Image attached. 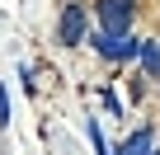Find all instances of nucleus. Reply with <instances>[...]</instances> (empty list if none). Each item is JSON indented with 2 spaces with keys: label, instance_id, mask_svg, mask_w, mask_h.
I'll list each match as a JSON object with an SVG mask.
<instances>
[{
  "label": "nucleus",
  "instance_id": "nucleus-6",
  "mask_svg": "<svg viewBox=\"0 0 160 155\" xmlns=\"http://www.w3.org/2000/svg\"><path fill=\"white\" fill-rule=\"evenodd\" d=\"M85 132H90V146H94L99 155H108V146H104V136H99V127H94V122H85Z\"/></svg>",
  "mask_w": 160,
  "mask_h": 155
},
{
  "label": "nucleus",
  "instance_id": "nucleus-1",
  "mask_svg": "<svg viewBox=\"0 0 160 155\" xmlns=\"http://www.w3.org/2000/svg\"><path fill=\"white\" fill-rule=\"evenodd\" d=\"M94 14H99V33L104 38H127L132 0H94Z\"/></svg>",
  "mask_w": 160,
  "mask_h": 155
},
{
  "label": "nucleus",
  "instance_id": "nucleus-2",
  "mask_svg": "<svg viewBox=\"0 0 160 155\" xmlns=\"http://www.w3.org/2000/svg\"><path fill=\"white\" fill-rule=\"evenodd\" d=\"M90 42H94V52L108 56V61H132V56H141V47H146V42H137V38H104V33H94Z\"/></svg>",
  "mask_w": 160,
  "mask_h": 155
},
{
  "label": "nucleus",
  "instance_id": "nucleus-4",
  "mask_svg": "<svg viewBox=\"0 0 160 155\" xmlns=\"http://www.w3.org/2000/svg\"><path fill=\"white\" fill-rule=\"evenodd\" d=\"M118 155H155V136H151V127H141V132H132L122 146H118Z\"/></svg>",
  "mask_w": 160,
  "mask_h": 155
},
{
  "label": "nucleus",
  "instance_id": "nucleus-5",
  "mask_svg": "<svg viewBox=\"0 0 160 155\" xmlns=\"http://www.w3.org/2000/svg\"><path fill=\"white\" fill-rule=\"evenodd\" d=\"M141 61H146L151 75H160V42H146V47H141Z\"/></svg>",
  "mask_w": 160,
  "mask_h": 155
},
{
  "label": "nucleus",
  "instance_id": "nucleus-7",
  "mask_svg": "<svg viewBox=\"0 0 160 155\" xmlns=\"http://www.w3.org/2000/svg\"><path fill=\"white\" fill-rule=\"evenodd\" d=\"M10 122V94H5V85H0V127Z\"/></svg>",
  "mask_w": 160,
  "mask_h": 155
},
{
  "label": "nucleus",
  "instance_id": "nucleus-3",
  "mask_svg": "<svg viewBox=\"0 0 160 155\" xmlns=\"http://www.w3.org/2000/svg\"><path fill=\"white\" fill-rule=\"evenodd\" d=\"M57 38H61L66 47H75V42H85V5H66V10H61V24H57Z\"/></svg>",
  "mask_w": 160,
  "mask_h": 155
}]
</instances>
